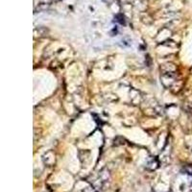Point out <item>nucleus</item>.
<instances>
[{"label": "nucleus", "mask_w": 192, "mask_h": 192, "mask_svg": "<svg viewBox=\"0 0 192 192\" xmlns=\"http://www.w3.org/2000/svg\"><path fill=\"white\" fill-rule=\"evenodd\" d=\"M190 71H191V74H192V68H191V70H190Z\"/></svg>", "instance_id": "f257e3e1"}]
</instances>
